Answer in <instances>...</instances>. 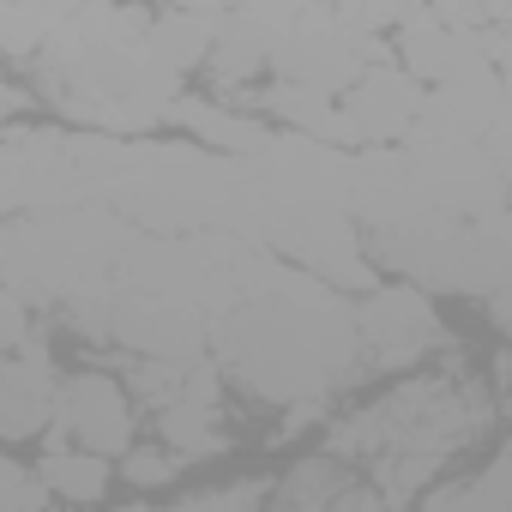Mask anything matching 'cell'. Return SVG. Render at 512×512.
I'll use <instances>...</instances> for the list:
<instances>
[{
	"label": "cell",
	"instance_id": "cell-16",
	"mask_svg": "<svg viewBox=\"0 0 512 512\" xmlns=\"http://www.w3.org/2000/svg\"><path fill=\"white\" fill-rule=\"evenodd\" d=\"M49 482L31 470V464H13V458H0V512H37L49 506Z\"/></svg>",
	"mask_w": 512,
	"mask_h": 512
},
{
	"label": "cell",
	"instance_id": "cell-18",
	"mask_svg": "<svg viewBox=\"0 0 512 512\" xmlns=\"http://www.w3.org/2000/svg\"><path fill=\"white\" fill-rule=\"evenodd\" d=\"M332 13H344V19L362 25V31H392V25L410 13V0H332Z\"/></svg>",
	"mask_w": 512,
	"mask_h": 512
},
{
	"label": "cell",
	"instance_id": "cell-6",
	"mask_svg": "<svg viewBox=\"0 0 512 512\" xmlns=\"http://www.w3.org/2000/svg\"><path fill=\"white\" fill-rule=\"evenodd\" d=\"M392 61L416 79V85H446L470 67H494L482 55V31H452L446 19H434L422 0H410V13L392 25Z\"/></svg>",
	"mask_w": 512,
	"mask_h": 512
},
{
	"label": "cell",
	"instance_id": "cell-14",
	"mask_svg": "<svg viewBox=\"0 0 512 512\" xmlns=\"http://www.w3.org/2000/svg\"><path fill=\"white\" fill-rule=\"evenodd\" d=\"M350 476H344V458H308L284 476V488H272L284 506H344L350 500Z\"/></svg>",
	"mask_w": 512,
	"mask_h": 512
},
{
	"label": "cell",
	"instance_id": "cell-7",
	"mask_svg": "<svg viewBox=\"0 0 512 512\" xmlns=\"http://www.w3.org/2000/svg\"><path fill=\"white\" fill-rule=\"evenodd\" d=\"M55 362L37 338L13 344V356H0V440H31L55 416Z\"/></svg>",
	"mask_w": 512,
	"mask_h": 512
},
{
	"label": "cell",
	"instance_id": "cell-4",
	"mask_svg": "<svg viewBox=\"0 0 512 512\" xmlns=\"http://www.w3.org/2000/svg\"><path fill=\"white\" fill-rule=\"evenodd\" d=\"M422 109V85L398 67V61H368L344 91H338V121H344V145H398L410 139Z\"/></svg>",
	"mask_w": 512,
	"mask_h": 512
},
{
	"label": "cell",
	"instance_id": "cell-17",
	"mask_svg": "<svg viewBox=\"0 0 512 512\" xmlns=\"http://www.w3.org/2000/svg\"><path fill=\"white\" fill-rule=\"evenodd\" d=\"M260 500H272V482H235V488H199V494H187L181 506H193V512H211V506H223V512H247V506H260Z\"/></svg>",
	"mask_w": 512,
	"mask_h": 512
},
{
	"label": "cell",
	"instance_id": "cell-10",
	"mask_svg": "<svg viewBox=\"0 0 512 512\" xmlns=\"http://www.w3.org/2000/svg\"><path fill=\"white\" fill-rule=\"evenodd\" d=\"M145 43H151V55H157L163 67H175V73L187 79V73L205 67V55H211V13L169 7V13L145 19Z\"/></svg>",
	"mask_w": 512,
	"mask_h": 512
},
{
	"label": "cell",
	"instance_id": "cell-5",
	"mask_svg": "<svg viewBox=\"0 0 512 512\" xmlns=\"http://www.w3.org/2000/svg\"><path fill=\"white\" fill-rule=\"evenodd\" d=\"M133 398L121 392L115 374H67L55 386V416H49V434L55 440H73V446H91L103 458L127 452L133 446Z\"/></svg>",
	"mask_w": 512,
	"mask_h": 512
},
{
	"label": "cell",
	"instance_id": "cell-11",
	"mask_svg": "<svg viewBox=\"0 0 512 512\" xmlns=\"http://www.w3.org/2000/svg\"><path fill=\"white\" fill-rule=\"evenodd\" d=\"M37 476L49 482L55 500H103V494H109V458L91 452V446L55 440V434H49V452H43Z\"/></svg>",
	"mask_w": 512,
	"mask_h": 512
},
{
	"label": "cell",
	"instance_id": "cell-8",
	"mask_svg": "<svg viewBox=\"0 0 512 512\" xmlns=\"http://www.w3.org/2000/svg\"><path fill=\"white\" fill-rule=\"evenodd\" d=\"M163 121H169V127H187L199 145H211V151H223V157H247V151H260V145L272 139V127H266L260 115L229 109V103H211V97H175Z\"/></svg>",
	"mask_w": 512,
	"mask_h": 512
},
{
	"label": "cell",
	"instance_id": "cell-20",
	"mask_svg": "<svg viewBox=\"0 0 512 512\" xmlns=\"http://www.w3.org/2000/svg\"><path fill=\"white\" fill-rule=\"evenodd\" d=\"M169 7H193V13H223L229 0H169Z\"/></svg>",
	"mask_w": 512,
	"mask_h": 512
},
{
	"label": "cell",
	"instance_id": "cell-19",
	"mask_svg": "<svg viewBox=\"0 0 512 512\" xmlns=\"http://www.w3.org/2000/svg\"><path fill=\"white\" fill-rule=\"evenodd\" d=\"M19 109H31V91L0 79V127H13V115H19Z\"/></svg>",
	"mask_w": 512,
	"mask_h": 512
},
{
	"label": "cell",
	"instance_id": "cell-1",
	"mask_svg": "<svg viewBox=\"0 0 512 512\" xmlns=\"http://www.w3.org/2000/svg\"><path fill=\"white\" fill-rule=\"evenodd\" d=\"M127 217L115 205H49L19 211L0 223V284L25 308L67 302L73 290L115 272V253L127 241Z\"/></svg>",
	"mask_w": 512,
	"mask_h": 512
},
{
	"label": "cell",
	"instance_id": "cell-13",
	"mask_svg": "<svg viewBox=\"0 0 512 512\" xmlns=\"http://www.w3.org/2000/svg\"><path fill=\"white\" fill-rule=\"evenodd\" d=\"M73 0H0V49L13 61H37L43 43L61 31Z\"/></svg>",
	"mask_w": 512,
	"mask_h": 512
},
{
	"label": "cell",
	"instance_id": "cell-2",
	"mask_svg": "<svg viewBox=\"0 0 512 512\" xmlns=\"http://www.w3.org/2000/svg\"><path fill=\"white\" fill-rule=\"evenodd\" d=\"M229 181H235V157L199 145V139H139L121 157L115 193L109 205L151 235H175V229H223L229 211Z\"/></svg>",
	"mask_w": 512,
	"mask_h": 512
},
{
	"label": "cell",
	"instance_id": "cell-12",
	"mask_svg": "<svg viewBox=\"0 0 512 512\" xmlns=\"http://www.w3.org/2000/svg\"><path fill=\"white\" fill-rule=\"evenodd\" d=\"M157 434H163L175 452H187V458H211V452L229 446V434L217 428V404L187 398V392H175L169 404H157Z\"/></svg>",
	"mask_w": 512,
	"mask_h": 512
},
{
	"label": "cell",
	"instance_id": "cell-15",
	"mask_svg": "<svg viewBox=\"0 0 512 512\" xmlns=\"http://www.w3.org/2000/svg\"><path fill=\"white\" fill-rule=\"evenodd\" d=\"M181 470H187V452H175L169 440H157V446H127V452H121V476H127L133 488H169Z\"/></svg>",
	"mask_w": 512,
	"mask_h": 512
},
{
	"label": "cell",
	"instance_id": "cell-3",
	"mask_svg": "<svg viewBox=\"0 0 512 512\" xmlns=\"http://www.w3.org/2000/svg\"><path fill=\"white\" fill-rule=\"evenodd\" d=\"M356 314V350H362V374H392V368H416L422 356H434L446 344V326L434 314V302L416 284H368Z\"/></svg>",
	"mask_w": 512,
	"mask_h": 512
},
{
	"label": "cell",
	"instance_id": "cell-9",
	"mask_svg": "<svg viewBox=\"0 0 512 512\" xmlns=\"http://www.w3.org/2000/svg\"><path fill=\"white\" fill-rule=\"evenodd\" d=\"M260 109L290 127V133H308V139H326V145H344V121H338V97L326 91H308V85H290V79H272L260 91ZM350 151V145H344Z\"/></svg>",
	"mask_w": 512,
	"mask_h": 512
}]
</instances>
